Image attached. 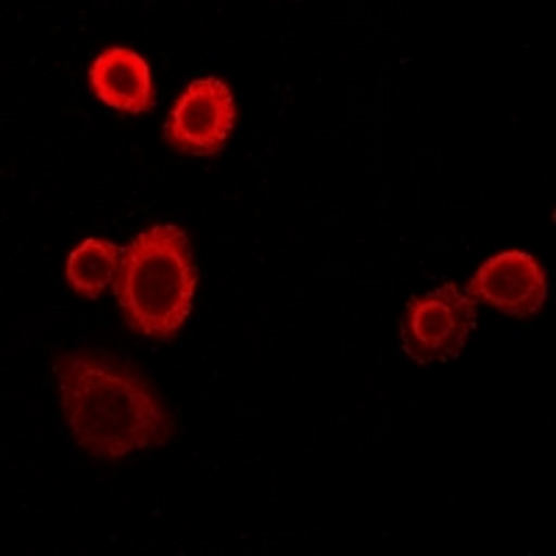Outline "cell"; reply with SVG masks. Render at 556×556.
Here are the masks:
<instances>
[{"label": "cell", "mask_w": 556, "mask_h": 556, "mask_svg": "<svg viewBox=\"0 0 556 556\" xmlns=\"http://www.w3.org/2000/svg\"><path fill=\"white\" fill-rule=\"evenodd\" d=\"M73 437L84 451L114 462L139 448H159L176 431L173 415L137 367L81 348L53 359Z\"/></svg>", "instance_id": "6da1fadb"}, {"label": "cell", "mask_w": 556, "mask_h": 556, "mask_svg": "<svg viewBox=\"0 0 556 556\" xmlns=\"http://www.w3.org/2000/svg\"><path fill=\"white\" fill-rule=\"evenodd\" d=\"M195 285L190 237L178 226H153L123 251L114 295L128 329L167 342L190 317Z\"/></svg>", "instance_id": "7a4b0ae2"}, {"label": "cell", "mask_w": 556, "mask_h": 556, "mask_svg": "<svg viewBox=\"0 0 556 556\" xmlns=\"http://www.w3.org/2000/svg\"><path fill=\"white\" fill-rule=\"evenodd\" d=\"M476 326V301L454 281L412 298L401 317L404 351L420 365L454 359Z\"/></svg>", "instance_id": "3957f363"}, {"label": "cell", "mask_w": 556, "mask_h": 556, "mask_svg": "<svg viewBox=\"0 0 556 556\" xmlns=\"http://www.w3.org/2000/svg\"><path fill=\"white\" fill-rule=\"evenodd\" d=\"M237 123V103L220 78H201L184 89L165 123V142L178 153L212 156L223 151Z\"/></svg>", "instance_id": "277c9868"}, {"label": "cell", "mask_w": 556, "mask_h": 556, "mask_svg": "<svg viewBox=\"0 0 556 556\" xmlns=\"http://www.w3.org/2000/svg\"><path fill=\"white\" fill-rule=\"evenodd\" d=\"M465 295L509 317H531L543 309L548 298V278L534 256L504 251L479 267L465 287Z\"/></svg>", "instance_id": "5b68a950"}, {"label": "cell", "mask_w": 556, "mask_h": 556, "mask_svg": "<svg viewBox=\"0 0 556 556\" xmlns=\"http://www.w3.org/2000/svg\"><path fill=\"white\" fill-rule=\"evenodd\" d=\"M89 81L96 96L106 106L128 114H142L156 103L151 67L139 53L128 48H109L89 70Z\"/></svg>", "instance_id": "8992f818"}, {"label": "cell", "mask_w": 556, "mask_h": 556, "mask_svg": "<svg viewBox=\"0 0 556 556\" xmlns=\"http://www.w3.org/2000/svg\"><path fill=\"white\" fill-rule=\"evenodd\" d=\"M123 265V251L114 242L84 240L67 260L70 287L84 298H101L106 287L117 281Z\"/></svg>", "instance_id": "52a82bcc"}]
</instances>
